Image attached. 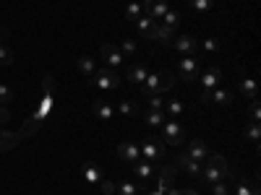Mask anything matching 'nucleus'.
<instances>
[{
  "label": "nucleus",
  "mask_w": 261,
  "mask_h": 195,
  "mask_svg": "<svg viewBox=\"0 0 261 195\" xmlns=\"http://www.w3.org/2000/svg\"><path fill=\"white\" fill-rule=\"evenodd\" d=\"M102 192L105 195H113L115 192V182H102Z\"/></svg>",
  "instance_id": "obj_48"
},
{
  "label": "nucleus",
  "mask_w": 261,
  "mask_h": 195,
  "mask_svg": "<svg viewBox=\"0 0 261 195\" xmlns=\"http://www.w3.org/2000/svg\"><path fill=\"white\" fill-rule=\"evenodd\" d=\"M139 148H141V159H146V161L165 159V143H162L160 136H146Z\"/></svg>",
  "instance_id": "obj_2"
},
{
  "label": "nucleus",
  "mask_w": 261,
  "mask_h": 195,
  "mask_svg": "<svg viewBox=\"0 0 261 195\" xmlns=\"http://www.w3.org/2000/svg\"><path fill=\"white\" fill-rule=\"evenodd\" d=\"M141 8H144L146 16H151V18L157 21V18H162V16L170 11V3H167V0H144Z\"/></svg>",
  "instance_id": "obj_11"
},
{
  "label": "nucleus",
  "mask_w": 261,
  "mask_h": 195,
  "mask_svg": "<svg viewBox=\"0 0 261 195\" xmlns=\"http://www.w3.org/2000/svg\"><path fill=\"white\" fill-rule=\"evenodd\" d=\"M84 180L86 182H99L102 180V169L97 164H86L84 167Z\"/></svg>",
  "instance_id": "obj_28"
},
{
  "label": "nucleus",
  "mask_w": 261,
  "mask_h": 195,
  "mask_svg": "<svg viewBox=\"0 0 261 195\" xmlns=\"http://www.w3.org/2000/svg\"><path fill=\"white\" fill-rule=\"evenodd\" d=\"M199 76H201V71H199V60L191 57V55H186V57L180 60V78H183L186 83H193Z\"/></svg>",
  "instance_id": "obj_5"
},
{
  "label": "nucleus",
  "mask_w": 261,
  "mask_h": 195,
  "mask_svg": "<svg viewBox=\"0 0 261 195\" xmlns=\"http://www.w3.org/2000/svg\"><path fill=\"white\" fill-rule=\"evenodd\" d=\"M146 76H149V71L144 68V65H130V68H128V76H125V78H128L130 83H139V86H141V83L146 81Z\"/></svg>",
  "instance_id": "obj_20"
},
{
  "label": "nucleus",
  "mask_w": 261,
  "mask_h": 195,
  "mask_svg": "<svg viewBox=\"0 0 261 195\" xmlns=\"http://www.w3.org/2000/svg\"><path fill=\"white\" fill-rule=\"evenodd\" d=\"M154 26H157V21L151 18V16H141V18L136 21V29H139V34H141L144 39L151 34V29H154Z\"/></svg>",
  "instance_id": "obj_23"
},
{
  "label": "nucleus",
  "mask_w": 261,
  "mask_h": 195,
  "mask_svg": "<svg viewBox=\"0 0 261 195\" xmlns=\"http://www.w3.org/2000/svg\"><path fill=\"white\" fill-rule=\"evenodd\" d=\"M167 112H170V120H178L183 115V102L180 99H170L167 102Z\"/></svg>",
  "instance_id": "obj_32"
},
{
  "label": "nucleus",
  "mask_w": 261,
  "mask_h": 195,
  "mask_svg": "<svg viewBox=\"0 0 261 195\" xmlns=\"http://www.w3.org/2000/svg\"><path fill=\"white\" fill-rule=\"evenodd\" d=\"M149 195H167V192H160V190H154V192H149Z\"/></svg>",
  "instance_id": "obj_50"
},
{
  "label": "nucleus",
  "mask_w": 261,
  "mask_h": 195,
  "mask_svg": "<svg viewBox=\"0 0 261 195\" xmlns=\"http://www.w3.org/2000/svg\"><path fill=\"white\" fill-rule=\"evenodd\" d=\"M89 86L105 89V91H115L120 86V73L115 68H99V71H94V76H89Z\"/></svg>",
  "instance_id": "obj_1"
},
{
  "label": "nucleus",
  "mask_w": 261,
  "mask_h": 195,
  "mask_svg": "<svg viewBox=\"0 0 261 195\" xmlns=\"http://www.w3.org/2000/svg\"><path fill=\"white\" fill-rule=\"evenodd\" d=\"M149 110H162V99H160V94L149 96Z\"/></svg>",
  "instance_id": "obj_45"
},
{
  "label": "nucleus",
  "mask_w": 261,
  "mask_h": 195,
  "mask_svg": "<svg viewBox=\"0 0 261 195\" xmlns=\"http://www.w3.org/2000/svg\"><path fill=\"white\" fill-rule=\"evenodd\" d=\"M175 34H178V31H172V29H167V26L157 24L154 29H151V34H149L146 39H149V42H162V45H172V39H175Z\"/></svg>",
  "instance_id": "obj_15"
},
{
  "label": "nucleus",
  "mask_w": 261,
  "mask_h": 195,
  "mask_svg": "<svg viewBox=\"0 0 261 195\" xmlns=\"http://www.w3.org/2000/svg\"><path fill=\"white\" fill-rule=\"evenodd\" d=\"M120 52H123V57H130V55H136V39L125 37V39L120 42Z\"/></svg>",
  "instance_id": "obj_35"
},
{
  "label": "nucleus",
  "mask_w": 261,
  "mask_h": 195,
  "mask_svg": "<svg viewBox=\"0 0 261 195\" xmlns=\"http://www.w3.org/2000/svg\"><path fill=\"white\" fill-rule=\"evenodd\" d=\"M162 130V141L165 143H170V146H180L183 141H186V130H183V125H178L175 120H165V125L160 127Z\"/></svg>",
  "instance_id": "obj_3"
},
{
  "label": "nucleus",
  "mask_w": 261,
  "mask_h": 195,
  "mask_svg": "<svg viewBox=\"0 0 261 195\" xmlns=\"http://www.w3.org/2000/svg\"><path fill=\"white\" fill-rule=\"evenodd\" d=\"M16 62V52L6 45H0V65H13Z\"/></svg>",
  "instance_id": "obj_34"
},
{
  "label": "nucleus",
  "mask_w": 261,
  "mask_h": 195,
  "mask_svg": "<svg viewBox=\"0 0 261 195\" xmlns=\"http://www.w3.org/2000/svg\"><path fill=\"white\" fill-rule=\"evenodd\" d=\"M238 195H258V182L256 180H238Z\"/></svg>",
  "instance_id": "obj_25"
},
{
  "label": "nucleus",
  "mask_w": 261,
  "mask_h": 195,
  "mask_svg": "<svg viewBox=\"0 0 261 195\" xmlns=\"http://www.w3.org/2000/svg\"><path fill=\"white\" fill-rule=\"evenodd\" d=\"M209 187H212V195H230L225 180H222V182H214V185H209Z\"/></svg>",
  "instance_id": "obj_41"
},
{
  "label": "nucleus",
  "mask_w": 261,
  "mask_h": 195,
  "mask_svg": "<svg viewBox=\"0 0 261 195\" xmlns=\"http://www.w3.org/2000/svg\"><path fill=\"white\" fill-rule=\"evenodd\" d=\"M79 71L89 78V76H94V71H97V65H94V57L92 55H81L79 57Z\"/></svg>",
  "instance_id": "obj_24"
},
{
  "label": "nucleus",
  "mask_w": 261,
  "mask_h": 195,
  "mask_svg": "<svg viewBox=\"0 0 261 195\" xmlns=\"http://www.w3.org/2000/svg\"><path fill=\"white\" fill-rule=\"evenodd\" d=\"M243 138H246V141L258 143V138H261V127H258V122H248V125H246V130H243Z\"/></svg>",
  "instance_id": "obj_31"
},
{
  "label": "nucleus",
  "mask_w": 261,
  "mask_h": 195,
  "mask_svg": "<svg viewBox=\"0 0 261 195\" xmlns=\"http://www.w3.org/2000/svg\"><path fill=\"white\" fill-rule=\"evenodd\" d=\"M11 120V110H8V107H3V104H0V125H6Z\"/></svg>",
  "instance_id": "obj_46"
},
{
  "label": "nucleus",
  "mask_w": 261,
  "mask_h": 195,
  "mask_svg": "<svg viewBox=\"0 0 261 195\" xmlns=\"http://www.w3.org/2000/svg\"><path fill=\"white\" fill-rule=\"evenodd\" d=\"M118 156H120V161L136 164V161L141 159V148H139V143H134V141H123V143L118 146Z\"/></svg>",
  "instance_id": "obj_6"
},
{
  "label": "nucleus",
  "mask_w": 261,
  "mask_h": 195,
  "mask_svg": "<svg viewBox=\"0 0 261 195\" xmlns=\"http://www.w3.org/2000/svg\"><path fill=\"white\" fill-rule=\"evenodd\" d=\"M162 26H167V29H172V31H178V26H180V13L167 11V13L162 16Z\"/></svg>",
  "instance_id": "obj_27"
},
{
  "label": "nucleus",
  "mask_w": 261,
  "mask_h": 195,
  "mask_svg": "<svg viewBox=\"0 0 261 195\" xmlns=\"http://www.w3.org/2000/svg\"><path fill=\"white\" fill-rule=\"evenodd\" d=\"M39 127H42V115H34V117H29V122L24 125V130H21V138L32 136L34 130H39Z\"/></svg>",
  "instance_id": "obj_30"
},
{
  "label": "nucleus",
  "mask_w": 261,
  "mask_h": 195,
  "mask_svg": "<svg viewBox=\"0 0 261 195\" xmlns=\"http://www.w3.org/2000/svg\"><path fill=\"white\" fill-rule=\"evenodd\" d=\"M167 195H199V192H196V190H175V187H170Z\"/></svg>",
  "instance_id": "obj_47"
},
{
  "label": "nucleus",
  "mask_w": 261,
  "mask_h": 195,
  "mask_svg": "<svg viewBox=\"0 0 261 195\" xmlns=\"http://www.w3.org/2000/svg\"><path fill=\"white\" fill-rule=\"evenodd\" d=\"M141 11H144V8H141V3H130V6L125 8V18L130 21V24H136V21L141 18Z\"/></svg>",
  "instance_id": "obj_33"
},
{
  "label": "nucleus",
  "mask_w": 261,
  "mask_h": 195,
  "mask_svg": "<svg viewBox=\"0 0 261 195\" xmlns=\"http://www.w3.org/2000/svg\"><path fill=\"white\" fill-rule=\"evenodd\" d=\"M165 112L162 110H146L144 115H141V122L146 125V127H162L165 125Z\"/></svg>",
  "instance_id": "obj_16"
},
{
  "label": "nucleus",
  "mask_w": 261,
  "mask_h": 195,
  "mask_svg": "<svg viewBox=\"0 0 261 195\" xmlns=\"http://www.w3.org/2000/svg\"><path fill=\"white\" fill-rule=\"evenodd\" d=\"M199 180H201L204 185H214V182H222L225 177H222V172H217V169H212V167H201Z\"/></svg>",
  "instance_id": "obj_21"
},
{
  "label": "nucleus",
  "mask_w": 261,
  "mask_h": 195,
  "mask_svg": "<svg viewBox=\"0 0 261 195\" xmlns=\"http://www.w3.org/2000/svg\"><path fill=\"white\" fill-rule=\"evenodd\" d=\"M130 3H139V0H130Z\"/></svg>",
  "instance_id": "obj_51"
},
{
  "label": "nucleus",
  "mask_w": 261,
  "mask_h": 195,
  "mask_svg": "<svg viewBox=\"0 0 261 195\" xmlns=\"http://www.w3.org/2000/svg\"><path fill=\"white\" fill-rule=\"evenodd\" d=\"M141 94L149 99V96H154V94H160V76L157 73H149L146 76V81L141 83Z\"/></svg>",
  "instance_id": "obj_17"
},
{
  "label": "nucleus",
  "mask_w": 261,
  "mask_h": 195,
  "mask_svg": "<svg viewBox=\"0 0 261 195\" xmlns=\"http://www.w3.org/2000/svg\"><path fill=\"white\" fill-rule=\"evenodd\" d=\"M175 167L183 169V172H188V175L196 177V180H199V175H201V164L196 161V159H191L188 154H178L175 156Z\"/></svg>",
  "instance_id": "obj_12"
},
{
  "label": "nucleus",
  "mask_w": 261,
  "mask_h": 195,
  "mask_svg": "<svg viewBox=\"0 0 261 195\" xmlns=\"http://www.w3.org/2000/svg\"><path fill=\"white\" fill-rule=\"evenodd\" d=\"M18 143H21V133H6V130H0V151H8Z\"/></svg>",
  "instance_id": "obj_22"
},
{
  "label": "nucleus",
  "mask_w": 261,
  "mask_h": 195,
  "mask_svg": "<svg viewBox=\"0 0 261 195\" xmlns=\"http://www.w3.org/2000/svg\"><path fill=\"white\" fill-rule=\"evenodd\" d=\"M134 175L141 180V182H146V180H151V175H154V167H151V161H136L134 164Z\"/></svg>",
  "instance_id": "obj_19"
},
{
  "label": "nucleus",
  "mask_w": 261,
  "mask_h": 195,
  "mask_svg": "<svg viewBox=\"0 0 261 195\" xmlns=\"http://www.w3.org/2000/svg\"><path fill=\"white\" fill-rule=\"evenodd\" d=\"M212 6H214V0H191V8L196 13H209Z\"/></svg>",
  "instance_id": "obj_37"
},
{
  "label": "nucleus",
  "mask_w": 261,
  "mask_h": 195,
  "mask_svg": "<svg viewBox=\"0 0 261 195\" xmlns=\"http://www.w3.org/2000/svg\"><path fill=\"white\" fill-rule=\"evenodd\" d=\"M92 112H94V117H99V120H113L115 117V107L110 104V102H105V99H94L92 102Z\"/></svg>",
  "instance_id": "obj_14"
},
{
  "label": "nucleus",
  "mask_w": 261,
  "mask_h": 195,
  "mask_svg": "<svg viewBox=\"0 0 261 195\" xmlns=\"http://www.w3.org/2000/svg\"><path fill=\"white\" fill-rule=\"evenodd\" d=\"M160 175H165V177H172V180H175V175H178V167H175V164H162Z\"/></svg>",
  "instance_id": "obj_43"
},
{
  "label": "nucleus",
  "mask_w": 261,
  "mask_h": 195,
  "mask_svg": "<svg viewBox=\"0 0 261 195\" xmlns=\"http://www.w3.org/2000/svg\"><path fill=\"white\" fill-rule=\"evenodd\" d=\"M170 187H172V177H165V175H160V177H157V190H160V192H167Z\"/></svg>",
  "instance_id": "obj_40"
},
{
  "label": "nucleus",
  "mask_w": 261,
  "mask_h": 195,
  "mask_svg": "<svg viewBox=\"0 0 261 195\" xmlns=\"http://www.w3.org/2000/svg\"><path fill=\"white\" fill-rule=\"evenodd\" d=\"M118 112H120L123 117H136V115H139V107H136V102H134V99H120Z\"/></svg>",
  "instance_id": "obj_26"
},
{
  "label": "nucleus",
  "mask_w": 261,
  "mask_h": 195,
  "mask_svg": "<svg viewBox=\"0 0 261 195\" xmlns=\"http://www.w3.org/2000/svg\"><path fill=\"white\" fill-rule=\"evenodd\" d=\"M157 76H160V94L162 91H172V86H175V76H172L170 71H162Z\"/></svg>",
  "instance_id": "obj_29"
},
{
  "label": "nucleus",
  "mask_w": 261,
  "mask_h": 195,
  "mask_svg": "<svg viewBox=\"0 0 261 195\" xmlns=\"http://www.w3.org/2000/svg\"><path fill=\"white\" fill-rule=\"evenodd\" d=\"M201 104H232V94L227 89H212L201 94Z\"/></svg>",
  "instance_id": "obj_10"
},
{
  "label": "nucleus",
  "mask_w": 261,
  "mask_h": 195,
  "mask_svg": "<svg viewBox=\"0 0 261 195\" xmlns=\"http://www.w3.org/2000/svg\"><path fill=\"white\" fill-rule=\"evenodd\" d=\"M115 192H120V195H139V185H134V182H120V185H115Z\"/></svg>",
  "instance_id": "obj_38"
},
{
  "label": "nucleus",
  "mask_w": 261,
  "mask_h": 195,
  "mask_svg": "<svg viewBox=\"0 0 261 195\" xmlns=\"http://www.w3.org/2000/svg\"><path fill=\"white\" fill-rule=\"evenodd\" d=\"M45 94H47V96H53V94H55V78H53L50 73L45 76Z\"/></svg>",
  "instance_id": "obj_44"
},
{
  "label": "nucleus",
  "mask_w": 261,
  "mask_h": 195,
  "mask_svg": "<svg viewBox=\"0 0 261 195\" xmlns=\"http://www.w3.org/2000/svg\"><path fill=\"white\" fill-rule=\"evenodd\" d=\"M206 167H212V169H217V172H222L225 180H238L235 169L230 167V161H227L222 154H209V156H206Z\"/></svg>",
  "instance_id": "obj_4"
},
{
  "label": "nucleus",
  "mask_w": 261,
  "mask_h": 195,
  "mask_svg": "<svg viewBox=\"0 0 261 195\" xmlns=\"http://www.w3.org/2000/svg\"><path fill=\"white\" fill-rule=\"evenodd\" d=\"M172 47H175L178 52H183V55H193L196 50H199V39L191 37V34H175Z\"/></svg>",
  "instance_id": "obj_7"
},
{
  "label": "nucleus",
  "mask_w": 261,
  "mask_h": 195,
  "mask_svg": "<svg viewBox=\"0 0 261 195\" xmlns=\"http://www.w3.org/2000/svg\"><path fill=\"white\" fill-rule=\"evenodd\" d=\"M199 78H201L204 91H212V89H217V83H220V78H222V68L220 65H212V68H206L204 76H199Z\"/></svg>",
  "instance_id": "obj_13"
},
{
  "label": "nucleus",
  "mask_w": 261,
  "mask_h": 195,
  "mask_svg": "<svg viewBox=\"0 0 261 195\" xmlns=\"http://www.w3.org/2000/svg\"><path fill=\"white\" fill-rule=\"evenodd\" d=\"M204 50H206L209 55H214L217 50H220V42H217L214 37H206V39H204Z\"/></svg>",
  "instance_id": "obj_42"
},
{
  "label": "nucleus",
  "mask_w": 261,
  "mask_h": 195,
  "mask_svg": "<svg viewBox=\"0 0 261 195\" xmlns=\"http://www.w3.org/2000/svg\"><path fill=\"white\" fill-rule=\"evenodd\" d=\"M261 110H258V99H251V112H248V122H258Z\"/></svg>",
  "instance_id": "obj_39"
},
{
  "label": "nucleus",
  "mask_w": 261,
  "mask_h": 195,
  "mask_svg": "<svg viewBox=\"0 0 261 195\" xmlns=\"http://www.w3.org/2000/svg\"><path fill=\"white\" fill-rule=\"evenodd\" d=\"M6 34H8L6 29H0V42H3V37H6Z\"/></svg>",
  "instance_id": "obj_49"
},
{
  "label": "nucleus",
  "mask_w": 261,
  "mask_h": 195,
  "mask_svg": "<svg viewBox=\"0 0 261 195\" xmlns=\"http://www.w3.org/2000/svg\"><path fill=\"white\" fill-rule=\"evenodd\" d=\"M241 94H246V99H258V89H256V81L248 78L241 71Z\"/></svg>",
  "instance_id": "obj_18"
},
{
  "label": "nucleus",
  "mask_w": 261,
  "mask_h": 195,
  "mask_svg": "<svg viewBox=\"0 0 261 195\" xmlns=\"http://www.w3.org/2000/svg\"><path fill=\"white\" fill-rule=\"evenodd\" d=\"M13 99H16V94H13V89H11V86L0 83V104H3V107H8Z\"/></svg>",
  "instance_id": "obj_36"
},
{
  "label": "nucleus",
  "mask_w": 261,
  "mask_h": 195,
  "mask_svg": "<svg viewBox=\"0 0 261 195\" xmlns=\"http://www.w3.org/2000/svg\"><path fill=\"white\" fill-rule=\"evenodd\" d=\"M99 52H102V57L107 60V68H118V65L125 60L123 52H120V47L113 45V42H105V45L99 47Z\"/></svg>",
  "instance_id": "obj_8"
},
{
  "label": "nucleus",
  "mask_w": 261,
  "mask_h": 195,
  "mask_svg": "<svg viewBox=\"0 0 261 195\" xmlns=\"http://www.w3.org/2000/svg\"><path fill=\"white\" fill-rule=\"evenodd\" d=\"M186 154H188L191 159H196L199 164H204V161H206V156L212 154V151H209L206 141H201V138H193V141H188V151H186Z\"/></svg>",
  "instance_id": "obj_9"
}]
</instances>
